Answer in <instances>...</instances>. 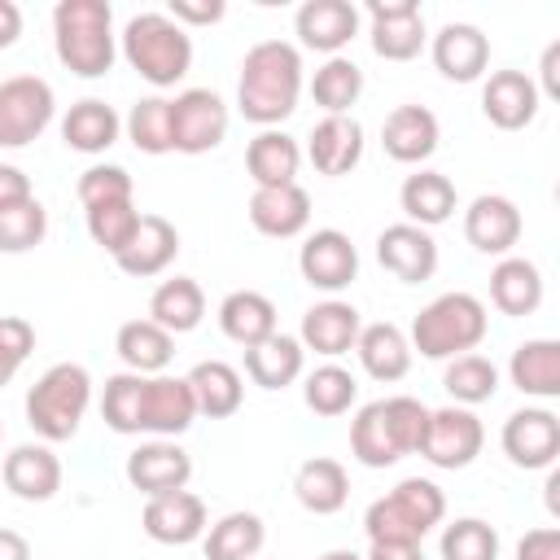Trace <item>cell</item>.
<instances>
[{
    "instance_id": "1",
    "label": "cell",
    "mask_w": 560,
    "mask_h": 560,
    "mask_svg": "<svg viewBox=\"0 0 560 560\" xmlns=\"http://www.w3.org/2000/svg\"><path fill=\"white\" fill-rule=\"evenodd\" d=\"M302 96V52L289 39H262L245 52L236 79V109L254 127H280Z\"/></svg>"
},
{
    "instance_id": "2",
    "label": "cell",
    "mask_w": 560,
    "mask_h": 560,
    "mask_svg": "<svg viewBox=\"0 0 560 560\" xmlns=\"http://www.w3.org/2000/svg\"><path fill=\"white\" fill-rule=\"evenodd\" d=\"M429 424V407L411 394H394V398H376L368 407H359V416L350 420V455L363 468H389L402 455L420 451Z\"/></svg>"
},
{
    "instance_id": "3",
    "label": "cell",
    "mask_w": 560,
    "mask_h": 560,
    "mask_svg": "<svg viewBox=\"0 0 560 560\" xmlns=\"http://www.w3.org/2000/svg\"><path fill=\"white\" fill-rule=\"evenodd\" d=\"M52 48L57 61L79 79H101L114 70V9L105 0H57L52 9Z\"/></svg>"
},
{
    "instance_id": "4",
    "label": "cell",
    "mask_w": 560,
    "mask_h": 560,
    "mask_svg": "<svg viewBox=\"0 0 560 560\" xmlns=\"http://www.w3.org/2000/svg\"><path fill=\"white\" fill-rule=\"evenodd\" d=\"M118 39L127 66L153 88H175L192 66V35L166 13H136Z\"/></svg>"
},
{
    "instance_id": "5",
    "label": "cell",
    "mask_w": 560,
    "mask_h": 560,
    "mask_svg": "<svg viewBox=\"0 0 560 560\" xmlns=\"http://www.w3.org/2000/svg\"><path fill=\"white\" fill-rule=\"evenodd\" d=\"M490 328V315H486V302L455 289V293H442L433 298L416 319H411V350H420L424 359H455V354H472L481 346Z\"/></svg>"
},
{
    "instance_id": "6",
    "label": "cell",
    "mask_w": 560,
    "mask_h": 560,
    "mask_svg": "<svg viewBox=\"0 0 560 560\" xmlns=\"http://www.w3.org/2000/svg\"><path fill=\"white\" fill-rule=\"evenodd\" d=\"M446 516V499L429 477H402L389 494L372 499L363 512L368 542H424V534Z\"/></svg>"
},
{
    "instance_id": "7",
    "label": "cell",
    "mask_w": 560,
    "mask_h": 560,
    "mask_svg": "<svg viewBox=\"0 0 560 560\" xmlns=\"http://www.w3.org/2000/svg\"><path fill=\"white\" fill-rule=\"evenodd\" d=\"M92 402V376L83 363H52L26 389V424L44 442H66L79 433Z\"/></svg>"
},
{
    "instance_id": "8",
    "label": "cell",
    "mask_w": 560,
    "mask_h": 560,
    "mask_svg": "<svg viewBox=\"0 0 560 560\" xmlns=\"http://www.w3.org/2000/svg\"><path fill=\"white\" fill-rule=\"evenodd\" d=\"M57 114V96L39 74L0 79V149H22L44 136Z\"/></svg>"
},
{
    "instance_id": "9",
    "label": "cell",
    "mask_w": 560,
    "mask_h": 560,
    "mask_svg": "<svg viewBox=\"0 0 560 560\" xmlns=\"http://www.w3.org/2000/svg\"><path fill=\"white\" fill-rule=\"evenodd\" d=\"M228 105L219 92L210 88H184L175 101H171V140H175V153H210L223 144L228 136Z\"/></svg>"
},
{
    "instance_id": "10",
    "label": "cell",
    "mask_w": 560,
    "mask_h": 560,
    "mask_svg": "<svg viewBox=\"0 0 560 560\" xmlns=\"http://www.w3.org/2000/svg\"><path fill=\"white\" fill-rule=\"evenodd\" d=\"M486 446V429L481 420L472 416V407H438L429 411V424H424V438H420V451L433 468H468Z\"/></svg>"
},
{
    "instance_id": "11",
    "label": "cell",
    "mask_w": 560,
    "mask_h": 560,
    "mask_svg": "<svg viewBox=\"0 0 560 560\" xmlns=\"http://www.w3.org/2000/svg\"><path fill=\"white\" fill-rule=\"evenodd\" d=\"M298 271L311 289H324V293H337L346 284H354L359 276V249L346 232L337 228H315L302 249H298Z\"/></svg>"
},
{
    "instance_id": "12",
    "label": "cell",
    "mask_w": 560,
    "mask_h": 560,
    "mask_svg": "<svg viewBox=\"0 0 560 560\" xmlns=\"http://www.w3.org/2000/svg\"><path fill=\"white\" fill-rule=\"evenodd\" d=\"M499 442L516 468H551L560 455V420L547 407H521L503 420Z\"/></svg>"
},
{
    "instance_id": "13",
    "label": "cell",
    "mask_w": 560,
    "mask_h": 560,
    "mask_svg": "<svg viewBox=\"0 0 560 560\" xmlns=\"http://www.w3.org/2000/svg\"><path fill=\"white\" fill-rule=\"evenodd\" d=\"M372 52L381 61H411L424 48V18L416 0H368Z\"/></svg>"
},
{
    "instance_id": "14",
    "label": "cell",
    "mask_w": 560,
    "mask_h": 560,
    "mask_svg": "<svg viewBox=\"0 0 560 560\" xmlns=\"http://www.w3.org/2000/svg\"><path fill=\"white\" fill-rule=\"evenodd\" d=\"M188 477H192V455H188L175 438L140 442V446L127 455V481H131L144 499L171 494V490H188Z\"/></svg>"
},
{
    "instance_id": "15",
    "label": "cell",
    "mask_w": 560,
    "mask_h": 560,
    "mask_svg": "<svg viewBox=\"0 0 560 560\" xmlns=\"http://www.w3.org/2000/svg\"><path fill=\"white\" fill-rule=\"evenodd\" d=\"M140 525L162 547H188V542H197L206 534V503L192 490L153 494V499H144Z\"/></svg>"
},
{
    "instance_id": "16",
    "label": "cell",
    "mask_w": 560,
    "mask_h": 560,
    "mask_svg": "<svg viewBox=\"0 0 560 560\" xmlns=\"http://www.w3.org/2000/svg\"><path fill=\"white\" fill-rule=\"evenodd\" d=\"M376 262L402 280V284H420L438 271V241L416 228V223H389L381 236H376Z\"/></svg>"
},
{
    "instance_id": "17",
    "label": "cell",
    "mask_w": 560,
    "mask_h": 560,
    "mask_svg": "<svg viewBox=\"0 0 560 560\" xmlns=\"http://www.w3.org/2000/svg\"><path fill=\"white\" fill-rule=\"evenodd\" d=\"M464 236L477 254H499L508 258L512 245L521 241V210L512 197H499V192H481L468 201L464 210Z\"/></svg>"
},
{
    "instance_id": "18",
    "label": "cell",
    "mask_w": 560,
    "mask_h": 560,
    "mask_svg": "<svg viewBox=\"0 0 560 560\" xmlns=\"http://www.w3.org/2000/svg\"><path fill=\"white\" fill-rule=\"evenodd\" d=\"M538 83L525 70H494L481 83V114L499 131H521L538 118Z\"/></svg>"
},
{
    "instance_id": "19",
    "label": "cell",
    "mask_w": 560,
    "mask_h": 560,
    "mask_svg": "<svg viewBox=\"0 0 560 560\" xmlns=\"http://www.w3.org/2000/svg\"><path fill=\"white\" fill-rule=\"evenodd\" d=\"M197 420V402L184 376H144V407H140V433L153 438H179Z\"/></svg>"
},
{
    "instance_id": "20",
    "label": "cell",
    "mask_w": 560,
    "mask_h": 560,
    "mask_svg": "<svg viewBox=\"0 0 560 560\" xmlns=\"http://www.w3.org/2000/svg\"><path fill=\"white\" fill-rule=\"evenodd\" d=\"M429 52H433V66L442 70V79H451V83H472L490 66V39L472 22H446L433 35Z\"/></svg>"
},
{
    "instance_id": "21",
    "label": "cell",
    "mask_w": 560,
    "mask_h": 560,
    "mask_svg": "<svg viewBox=\"0 0 560 560\" xmlns=\"http://www.w3.org/2000/svg\"><path fill=\"white\" fill-rule=\"evenodd\" d=\"M293 31H298L302 48L341 57V48L359 35V9L350 0H306L293 18Z\"/></svg>"
},
{
    "instance_id": "22",
    "label": "cell",
    "mask_w": 560,
    "mask_h": 560,
    "mask_svg": "<svg viewBox=\"0 0 560 560\" xmlns=\"http://www.w3.org/2000/svg\"><path fill=\"white\" fill-rule=\"evenodd\" d=\"M438 140H442V127H438V114L424 109V105H398L385 114L381 122V144L394 162L402 166H416L424 158L438 153Z\"/></svg>"
},
{
    "instance_id": "23",
    "label": "cell",
    "mask_w": 560,
    "mask_h": 560,
    "mask_svg": "<svg viewBox=\"0 0 560 560\" xmlns=\"http://www.w3.org/2000/svg\"><path fill=\"white\" fill-rule=\"evenodd\" d=\"M359 328H363L359 311H354L350 302H341V298H328V302H315V306L302 315L298 341H302V350H315V354H324V359H341V354L354 350Z\"/></svg>"
},
{
    "instance_id": "24",
    "label": "cell",
    "mask_w": 560,
    "mask_h": 560,
    "mask_svg": "<svg viewBox=\"0 0 560 560\" xmlns=\"http://www.w3.org/2000/svg\"><path fill=\"white\" fill-rule=\"evenodd\" d=\"M306 158L319 175H350L363 158V127L350 114H324L311 127L306 140Z\"/></svg>"
},
{
    "instance_id": "25",
    "label": "cell",
    "mask_w": 560,
    "mask_h": 560,
    "mask_svg": "<svg viewBox=\"0 0 560 560\" xmlns=\"http://www.w3.org/2000/svg\"><path fill=\"white\" fill-rule=\"evenodd\" d=\"M249 223L262 236L289 241L298 232H306L311 223V192L302 184H280V188H254L249 192Z\"/></svg>"
},
{
    "instance_id": "26",
    "label": "cell",
    "mask_w": 560,
    "mask_h": 560,
    "mask_svg": "<svg viewBox=\"0 0 560 560\" xmlns=\"http://www.w3.org/2000/svg\"><path fill=\"white\" fill-rule=\"evenodd\" d=\"M175 254H179L175 223L162 219V214H140L136 236L127 241V249L114 254V262H118V271H127L136 280H149V276H162L175 262Z\"/></svg>"
},
{
    "instance_id": "27",
    "label": "cell",
    "mask_w": 560,
    "mask_h": 560,
    "mask_svg": "<svg viewBox=\"0 0 560 560\" xmlns=\"http://www.w3.org/2000/svg\"><path fill=\"white\" fill-rule=\"evenodd\" d=\"M4 486L26 499V503H44L61 490V459L48 451V442H22L4 455Z\"/></svg>"
},
{
    "instance_id": "28",
    "label": "cell",
    "mask_w": 560,
    "mask_h": 560,
    "mask_svg": "<svg viewBox=\"0 0 560 560\" xmlns=\"http://www.w3.org/2000/svg\"><path fill=\"white\" fill-rule=\"evenodd\" d=\"M298 166H302V149L289 131L267 127L245 144V171L254 179V188H280V184H298Z\"/></svg>"
},
{
    "instance_id": "29",
    "label": "cell",
    "mask_w": 560,
    "mask_h": 560,
    "mask_svg": "<svg viewBox=\"0 0 560 560\" xmlns=\"http://www.w3.org/2000/svg\"><path fill=\"white\" fill-rule=\"evenodd\" d=\"M354 354L363 363V372L372 381H402L407 368H411V341L398 324L381 319V324H363L359 328V341H354Z\"/></svg>"
},
{
    "instance_id": "30",
    "label": "cell",
    "mask_w": 560,
    "mask_h": 560,
    "mask_svg": "<svg viewBox=\"0 0 560 560\" xmlns=\"http://www.w3.org/2000/svg\"><path fill=\"white\" fill-rule=\"evenodd\" d=\"M508 376L529 398H560V341L551 337L521 341L508 359Z\"/></svg>"
},
{
    "instance_id": "31",
    "label": "cell",
    "mask_w": 560,
    "mask_h": 560,
    "mask_svg": "<svg viewBox=\"0 0 560 560\" xmlns=\"http://www.w3.org/2000/svg\"><path fill=\"white\" fill-rule=\"evenodd\" d=\"M188 389H192V402H197V416H210V420H228L241 411L245 402V385H241V372L223 359H201L188 376Z\"/></svg>"
},
{
    "instance_id": "32",
    "label": "cell",
    "mask_w": 560,
    "mask_h": 560,
    "mask_svg": "<svg viewBox=\"0 0 560 560\" xmlns=\"http://www.w3.org/2000/svg\"><path fill=\"white\" fill-rule=\"evenodd\" d=\"M293 499L306 512H315V516H332L350 499V477H346V468L337 459L315 455V459L298 464V472H293Z\"/></svg>"
},
{
    "instance_id": "33",
    "label": "cell",
    "mask_w": 560,
    "mask_h": 560,
    "mask_svg": "<svg viewBox=\"0 0 560 560\" xmlns=\"http://www.w3.org/2000/svg\"><path fill=\"white\" fill-rule=\"evenodd\" d=\"M398 206H402V214H407V223H416V228H438V223H446L451 214H455V184L442 175V171H416V175H407L402 179V188H398Z\"/></svg>"
},
{
    "instance_id": "34",
    "label": "cell",
    "mask_w": 560,
    "mask_h": 560,
    "mask_svg": "<svg viewBox=\"0 0 560 560\" xmlns=\"http://www.w3.org/2000/svg\"><path fill=\"white\" fill-rule=\"evenodd\" d=\"M490 302L503 315H534L542 306V271L529 258H499L490 271Z\"/></svg>"
},
{
    "instance_id": "35",
    "label": "cell",
    "mask_w": 560,
    "mask_h": 560,
    "mask_svg": "<svg viewBox=\"0 0 560 560\" xmlns=\"http://www.w3.org/2000/svg\"><path fill=\"white\" fill-rule=\"evenodd\" d=\"M219 328H223L228 341L249 350V346H258V341H267L276 332V306L258 289H236V293H228L219 302Z\"/></svg>"
},
{
    "instance_id": "36",
    "label": "cell",
    "mask_w": 560,
    "mask_h": 560,
    "mask_svg": "<svg viewBox=\"0 0 560 560\" xmlns=\"http://www.w3.org/2000/svg\"><path fill=\"white\" fill-rule=\"evenodd\" d=\"M118 131H122V118L114 114V105H105L96 96L74 101L61 118V140L74 153H105L118 140Z\"/></svg>"
},
{
    "instance_id": "37",
    "label": "cell",
    "mask_w": 560,
    "mask_h": 560,
    "mask_svg": "<svg viewBox=\"0 0 560 560\" xmlns=\"http://www.w3.org/2000/svg\"><path fill=\"white\" fill-rule=\"evenodd\" d=\"M201 315H206V293H201V284L192 276H171L149 298V319L158 328H166L171 337L192 332L201 324Z\"/></svg>"
},
{
    "instance_id": "38",
    "label": "cell",
    "mask_w": 560,
    "mask_h": 560,
    "mask_svg": "<svg viewBox=\"0 0 560 560\" xmlns=\"http://www.w3.org/2000/svg\"><path fill=\"white\" fill-rule=\"evenodd\" d=\"M114 350L118 359L127 363V372H140V376H162L171 354H175V337L166 328H158L153 319H127L114 337Z\"/></svg>"
},
{
    "instance_id": "39",
    "label": "cell",
    "mask_w": 560,
    "mask_h": 560,
    "mask_svg": "<svg viewBox=\"0 0 560 560\" xmlns=\"http://www.w3.org/2000/svg\"><path fill=\"white\" fill-rule=\"evenodd\" d=\"M302 341L298 337H284V332H271L267 341L249 346L245 350V376L258 385V389H284L302 376Z\"/></svg>"
},
{
    "instance_id": "40",
    "label": "cell",
    "mask_w": 560,
    "mask_h": 560,
    "mask_svg": "<svg viewBox=\"0 0 560 560\" xmlns=\"http://www.w3.org/2000/svg\"><path fill=\"white\" fill-rule=\"evenodd\" d=\"M267 542V525L258 512H228L201 534L206 560H254Z\"/></svg>"
},
{
    "instance_id": "41",
    "label": "cell",
    "mask_w": 560,
    "mask_h": 560,
    "mask_svg": "<svg viewBox=\"0 0 560 560\" xmlns=\"http://www.w3.org/2000/svg\"><path fill=\"white\" fill-rule=\"evenodd\" d=\"M442 385L455 398V407H477L499 394V368L486 354H455V359H446Z\"/></svg>"
},
{
    "instance_id": "42",
    "label": "cell",
    "mask_w": 560,
    "mask_h": 560,
    "mask_svg": "<svg viewBox=\"0 0 560 560\" xmlns=\"http://www.w3.org/2000/svg\"><path fill=\"white\" fill-rule=\"evenodd\" d=\"M311 96L324 114H350V105L363 96V70L350 57H328L311 74Z\"/></svg>"
},
{
    "instance_id": "43",
    "label": "cell",
    "mask_w": 560,
    "mask_h": 560,
    "mask_svg": "<svg viewBox=\"0 0 560 560\" xmlns=\"http://www.w3.org/2000/svg\"><path fill=\"white\" fill-rule=\"evenodd\" d=\"M302 398H306V407H311L315 416H346V411L354 407V398H359V381H354V372H346L341 363H319V368L306 376Z\"/></svg>"
},
{
    "instance_id": "44",
    "label": "cell",
    "mask_w": 560,
    "mask_h": 560,
    "mask_svg": "<svg viewBox=\"0 0 560 560\" xmlns=\"http://www.w3.org/2000/svg\"><path fill=\"white\" fill-rule=\"evenodd\" d=\"M127 140L140 149V153H175V140H171V101L166 96H140L127 114Z\"/></svg>"
},
{
    "instance_id": "45",
    "label": "cell",
    "mask_w": 560,
    "mask_h": 560,
    "mask_svg": "<svg viewBox=\"0 0 560 560\" xmlns=\"http://www.w3.org/2000/svg\"><path fill=\"white\" fill-rule=\"evenodd\" d=\"M140 407H144V376L140 372H114L105 376L101 416L114 433H140Z\"/></svg>"
},
{
    "instance_id": "46",
    "label": "cell",
    "mask_w": 560,
    "mask_h": 560,
    "mask_svg": "<svg viewBox=\"0 0 560 560\" xmlns=\"http://www.w3.org/2000/svg\"><path fill=\"white\" fill-rule=\"evenodd\" d=\"M442 560H499V529L481 516H459L442 529Z\"/></svg>"
},
{
    "instance_id": "47",
    "label": "cell",
    "mask_w": 560,
    "mask_h": 560,
    "mask_svg": "<svg viewBox=\"0 0 560 560\" xmlns=\"http://www.w3.org/2000/svg\"><path fill=\"white\" fill-rule=\"evenodd\" d=\"M88 214V236L114 258L118 249H127V241L136 236V228H140V210H136V201H109V206H92V210H83Z\"/></svg>"
},
{
    "instance_id": "48",
    "label": "cell",
    "mask_w": 560,
    "mask_h": 560,
    "mask_svg": "<svg viewBox=\"0 0 560 560\" xmlns=\"http://www.w3.org/2000/svg\"><path fill=\"white\" fill-rule=\"evenodd\" d=\"M44 232H48V210L35 197L0 210V254H26L44 241Z\"/></svg>"
},
{
    "instance_id": "49",
    "label": "cell",
    "mask_w": 560,
    "mask_h": 560,
    "mask_svg": "<svg viewBox=\"0 0 560 560\" xmlns=\"http://www.w3.org/2000/svg\"><path fill=\"white\" fill-rule=\"evenodd\" d=\"M79 201L83 210L92 206H109V201H136V188H131V175L114 162H96L79 175Z\"/></svg>"
},
{
    "instance_id": "50",
    "label": "cell",
    "mask_w": 560,
    "mask_h": 560,
    "mask_svg": "<svg viewBox=\"0 0 560 560\" xmlns=\"http://www.w3.org/2000/svg\"><path fill=\"white\" fill-rule=\"evenodd\" d=\"M35 350V328L22 315H0V385H9L18 376V368L26 363V354Z\"/></svg>"
},
{
    "instance_id": "51",
    "label": "cell",
    "mask_w": 560,
    "mask_h": 560,
    "mask_svg": "<svg viewBox=\"0 0 560 560\" xmlns=\"http://www.w3.org/2000/svg\"><path fill=\"white\" fill-rule=\"evenodd\" d=\"M223 13H228L223 0H171V9H166V18L179 22L184 31L188 26H214Z\"/></svg>"
},
{
    "instance_id": "52",
    "label": "cell",
    "mask_w": 560,
    "mask_h": 560,
    "mask_svg": "<svg viewBox=\"0 0 560 560\" xmlns=\"http://www.w3.org/2000/svg\"><path fill=\"white\" fill-rule=\"evenodd\" d=\"M516 560H560V529H556V525L529 529V534L516 542Z\"/></svg>"
},
{
    "instance_id": "53",
    "label": "cell",
    "mask_w": 560,
    "mask_h": 560,
    "mask_svg": "<svg viewBox=\"0 0 560 560\" xmlns=\"http://www.w3.org/2000/svg\"><path fill=\"white\" fill-rule=\"evenodd\" d=\"M31 197H35V192H31L26 171L0 162V210H4V206H22V201H31Z\"/></svg>"
},
{
    "instance_id": "54",
    "label": "cell",
    "mask_w": 560,
    "mask_h": 560,
    "mask_svg": "<svg viewBox=\"0 0 560 560\" xmlns=\"http://www.w3.org/2000/svg\"><path fill=\"white\" fill-rule=\"evenodd\" d=\"M538 74H542V88H538V96H551V101H560V39L542 48V66H538Z\"/></svg>"
},
{
    "instance_id": "55",
    "label": "cell",
    "mask_w": 560,
    "mask_h": 560,
    "mask_svg": "<svg viewBox=\"0 0 560 560\" xmlns=\"http://www.w3.org/2000/svg\"><path fill=\"white\" fill-rule=\"evenodd\" d=\"M363 560H424L420 542H368Z\"/></svg>"
},
{
    "instance_id": "56",
    "label": "cell",
    "mask_w": 560,
    "mask_h": 560,
    "mask_svg": "<svg viewBox=\"0 0 560 560\" xmlns=\"http://www.w3.org/2000/svg\"><path fill=\"white\" fill-rule=\"evenodd\" d=\"M22 35V9L13 0H0V48H13Z\"/></svg>"
},
{
    "instance_id": "57",
    "label": "cell",
    "mask_w": 560,
    "mask_h": 560,
    "mask_svg": "<svg viewBox=\"0 0 560 560\" xmlns=\"http://www.w3.org/2000/svg\"><path fill=\"white\" fill-rule=\"evenodd\" d=\"M0 560H31V542L18 529H4L0 525Z\"/></svg>"
},
{
    "instance_id": "58",
    "label": "cell",
    "mask_w": 560,
    "mask_h": 560,
    "mask_svg": "<svg viewBox=\"0 0 560 560\" xmlns=\"http://www.w3.org/2000/svg\"><path fill=\"white\" fill-rule=\"evenodd\" d=\"M542 490H547V512L560 516V472H556V464L547 468V486Z\"/></svg>"
},
{
    "instance_id": "59",
    "label": "cell",
    "mask_w": 560,
    "mask_h": 560,
    "mask_svg": "<svg viewBox=\"0 0 560 560\" xmlns=\"http://www.w3.org/2000/svg\"><path fill=\"white\" fill-rule=\"evenodd\" d=\"M319 560H363L359 551H346V547H337V551H324Z\"/></svg>"
},
{
    "instance_id": "60",
    "label": "cell",
    "mask_w": 560,
    "mask_h": 560,
    "mask_svg": "<svg viewBox=\"0 0 560 560\" xmlns=\"http://www.w3.org/2000/svg\"><path fill=\"white\" fill-rule=\"evenodd\" d=\"M0 433H4V429H0Z\"/></svg>"
}]
</instances>
